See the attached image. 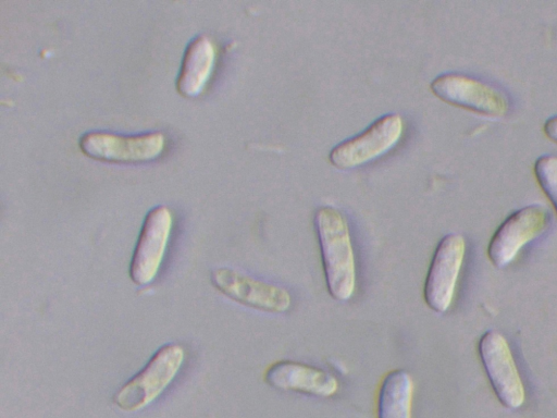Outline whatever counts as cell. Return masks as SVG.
<instances>
[{"instance_id":"6da1fadb","label":"cell","mask_w":557,"mask_h":418,"mask_svg":"<svg viewBox=\"0 0 557 418\" xmlns=\"http://www.w3.org/2000/svg\"><path fill=\"white\" fill-rule=\"evenodd\" d=\"M314 229L329 293L336 300H348L355 293L357 272L347 219L337 208L322 206L315 210Z\"/></svg>"},{"instance_id":"7a4b0ae2","label":"cell","mask_w":557,"mask_h":418,"mask_svg":"<svg viewBox=\"0 0 557 418\" xmlns=\"http://www.w3.org/2000/svg\"><path fill=\"white\" fill-rule=\"evenodd\" d=\"M184 360L185 351L180 344L161 346L146 366L115 392L113 403L126 413L144 409L168 389Z\"/></svg>"},{"instance_id":"3957f363","label":"cell","mask_w":557,"mask_h":418,"mask_svg":"<svg viewBox=\"0 0 557 418\" xmlns=\"http://www.w3.org/2000/svg\"><path fill=\"white\" fill-rule=\"evenodd\" d=\"M210 281L221 294L233 302L269 314H284L292 307L289 291L232 268L211 271Z\"/></svg>"},{"instance_id":"277c9868","label":"cell","mask_w":557,"mask_h":418,"mask_svg":"<svg viewBox=\"0 0 557 418\" xmlns=\"http://www.w3.org/2000/svg\"><path fill=\"white\" fill-rule=\"evenodd\" d=\"M403 132V118L397 113L385 114L362 133L336 145L329 159L338 169L358 168L389 151L399 142Z\"/></svg>"},{"instance_id":"5b68a950","label":"cell","mask_w":557,"mask_h":418,"mask_svg":"<svg viewBox=\"0 0 557 418\" xmlns=\"http://www.w3.org/2000/svg\"><path fill=\"white\" fill-rule=\"evenodd\" d=\"M161 132L120 135L110 132H89L79 138V148L88 157L119 163H140L157 159L164 150Z\"/></svg>"},{"instance_id":"8992f818","label":"cell","mask_w":557,"mask_h":418,"mask_svg":"<svg viewBox=\"0 0 557 418\" xmlns=\"http://www.w3.org/2000/svg\"><path fill=\"white\" fill-rule=\"evenodd\" d=\"M479 354L500 403L510 409L521 407L525 399L524 386L504 335L495 330L486 331L479 341Z\"/></svg>"},{"instance_id":"52a82bcc","label":"cell","mask_w":557,"mask_h":418,"mask_svg":"<svg viewBox=\"0 0 557 418\" xmlns=\"http://www.w3.org/2000/svg\"><path fill=\"white\" fill-rule=\"evenodd\" d=\"M441 100L486 116H503L509 109L506 95L498 88L459 73H444L431 83Z\"/></svg>"},{"instance_id":"ba28073f","label":"cell","mask_w":557,"mask_h":418,"mask_svg":"<svg viewBox=\"0 0 557 418\" xmlns=\"http://www.w3.org/2000/svg\"><path fill=\"white\" fill-rule=\"evenodd\" d=\"M466 255L461 234L449 233L437 244L424 282V300L438 314L451 305L458 276Z\"/></svg>"},{"instance_id":"9c48e42d","label":"cell","mask_w":557,"mask_h":418,"mask_svg":"<svg viewBox=\"0 0 557 418\" xmlns=\"http://www.w3.org/2000/svg\"><path fill=\"white\" fill-rule=\"evenodd\" d=\"M173 228L168 206L152 208L146 216L129 265V276L137 285L151 283L162 265Z\"/></svg>"},{"instance_id":"30bf717a","label":"cell","mask_w":557,"mask_h":418,"mask_svg":"<svg viewBox=\"0 0 557 418\" xmlns=\"http://www.w3.org/2000/svg\"><path fill=\"white\" fill-rule=\"evenodd\" d=\"M549 221L548 210L532 204L508 216L493 234L487 256L496 268H505L529 242L542 234Z\"/></svg>"},{"instance_id":"8fae6325","label":"cell","mask_w":557,"mask_h":418,"mask_svg":"<svg viewBox=\"0 0 557 418\" xmlns=\"http://www.w3.org/2000/svg\"><path fill=\"white\" fill-rule=\"evenodd\" d=\"M264 380L274 389L315 397L333 396L339 386L337 378L325 369L294 360L274 362Z\"/></svg>"},{"instance_id":"7c38bea8","label":"cell","mask_w":557,"mask_h":418,"mask_svg":"<svg viewBox=\"0 0 557 418\" xmlns=\"http://www.w3.org/2000/svg\"><path fill=\"white\" fill-rule=\"evenodd\" d=\"M216 49L207 35L196 36L187 46L176 87L185 97H196L205 89L214 67Z\"/></svg>"},{"instance_id":"4fadbf2b","label":"cell","mask_w":557,"mask_h":418,"mask_svg":"<svg viewBox=\"0 0 557 418\" xmlns=\"http://www.w3.org/2000/svg\"><path fill=\"white\" fill-rule=\"evenodd\" d=\"M413 391V380L407 370L389 371L380 385L377 418H411Z\"/></svg>"},{"instance_id":"5bb4252c","label":"cell","mask_w":557,"mask_h":418,"mask_svg":"<svg viewBox=\"0 0 557 418\" xmlns=\"http://www.w3.org/2000/svg\"><path fill=\"white\" fill-rule=\"evenodd\" d=\"M536 181L557 212V157L543 155L533 167Z\"/></svg>"},{"instance_id":"9a60e30c","label":"cell","mask_w":557,"mask_h":418,"mask_svg":"<svg viewBox=\"0 0 557 418\" xmlns=\"http://www.w3.org/2000/svg\"><path fill=\"white\" fill-rule=\"evenodd\" d=\"M543 131L550 140L557 143V115L550 116L545 121Z\"/></svg>"}]
</instances>
